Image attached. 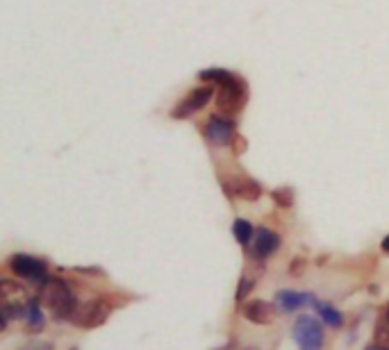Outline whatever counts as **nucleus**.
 I'll return each mask as SVG.
<instances>
[{"mask_svg": "<svg viewBox=\"0 0 389 350\" xmlns=\"http://www.w3.org/2000/svg\"><path fill=\"white\" fill-rule=\"evenodd\" d=\"M303 264H305L303 260H294V264L289 266V273H292V275H299V273L303 271Z\"/></svg>", "mask_w": 389, "mask_h": 350, "instance_id": "obj_21", "label": "nucleus"}, {"mask_svg": "<svg viewBox=\"0 0 389 350\" xmlns=\"http://www.w3.org/2000/svg\"><path fill=\"white\" fill-rule=\"evenodd\" d=\"M312 300H314L312 294H301V291L282 289L276 294V307L282 314H292V312H299L303 305H312Z\"/></svg>", "mask_w": 389, "mask_h": 350, "instance_id": "obj_10", "label": "nucleus"}, {"mask_svg": "<svg viewBox=\"0 0 389 350\" xmlns=\"http://www.w3.org/2000/svg\"><path fill=\"white\" fill-rule=\"evenodd\" d=\"M246 85L242 78L233 75L228 83H223L219 87V93H216V102H219V110L223 114H237L244 110V102H246Z\"/></svg>", "mask_w": 389, "mask_h": 350, "instance_id": "obj_3", "label": "nucleus"}, {"mask_svg": "<svg viewBox=\"0 0 389 350\" xmlns=\"http://www.w3.org/2000/svg\"><path fill=\"white\" fill-rule=\"evenodd\" d=\"M9 268L14 275H18L23 280H30V282L43 285L46 280H48V275H46V262L32 258V255H11Z\"/></svg>", "mask_w": 389, "mask_h": 350, "instance_id": "obj_5", "label": "nucleus"}, {"mask_svg": "<svg viewBox=\"0 0 389 350\" xmlns=\"http://www.w3.org/2000/svg\"><path fill=\"white\" fill-rule=\"evenodd\" d=\"M246 350H255V348H246Z\"/></svg>", "mask_w": 389, "mask_h": 350, "instance_id": "obj_25", "label": "nucleus"}, {"mask_svg": "<svg viewBox=\"0 0 389 350\" xmlns=\"http://www.w3.org/2000/svg\"><path fill=\"white\" fill-rule=\"evenodd\" d=\"M21 350H53V344L50 341H41V339H32L23 346Z\"/></svg>", "mask_w": 389, "mask_h": 350, "instance_id": "obj_19", "label": "nucleus"}, {"mask_svg": "<svg viewBox=\"0 0 389 350\" xmlns=\"http://www.w3.org/2000/svg\"><path fill=\"white\" fill-rule=\"evenodd\" d=\"M312 305H314L316 314L324 319V323L328 325V328H341V325H344V317H341V312L335 309L333 305H328V302H319L316 298L312 300Z\"/></svg>", "mask_w": 389, "mask_h": 350, "instance_id": "obj_12", "label": "nucleus"}, {"mask_svg": "<svg viewBox=\"0 0 389 350\" xmlns=\"http://www.w3.org/2000/svg\"><path fill=\"white\" fill-rule=\"evenodd\" d=\"M28 330L30 332H41L43 330V314H41V307H39V300L37 298H32L28 302Z\"/></svg>", "mask_w": 389, "mask_h": 350, "instance_id": "obj_13", "label": "nucleus"}, {"mask_svg": "<svg viewBox=\"0 0 389 350\" xmlns=\"http://www.w3.org/2000/svg\"><path fill=\"white\" fill-rule=\"evenodd\" d=\"M230 78H233V73L223 71V68H219V66L205 68V71L198 73V80H203V83H212V85H219V87H221L223 83H228Z\"/></svg>", "mask_w": 389, "mask_h": 350, "instance_id": "obj_15", "label": "nucleus"}, {"mask_svg": "<svg viewBox=\"0 0 389 350\" xmlns=\"http://www.w3.org/2000/svg\"><path fill=\"white\" fill-rule=\"evenodd\" d=\"M255 289V280H250V277H242V280H239V289H237V302H242L248 294H250V291H253Z\"/></svg>", "mask_w": 389, "mask_h": 350, "instance_id": "obj_18", "label": "nucleus"}, {"mask_svg": "<svg viewBox=\"0 0 389 350\" xmlns=\"http://www.w3.org/2000/svg\"><path fill=\"white\" fill-rule=\"evenodd\" d=\"M233 235H235L237 243H242V246H248L250 239H253V235H255V228L250 226L246 218H237L235 223H233Z\"/></svg>", "mask_w": 389, "mask_h": 350, "instance_id": "obj_14", "label": "nucleus"}, {"mask_svg": "<svg viewBox=\"0 0 389 350\" xmlns=\"http://www.w3.org/2000/svg\"><path fill=\"white\" fill-rule=\"evenodd\" d=\"M107 317H110V307L102 300H94L75 307L71 323L82 330H94V328H100V325L107 321Z\"/></svg>", "mask_w": 389, "mask_h": 350, "instance_id": "obj_4", "label": "nucleus"}, {"mask_svg": "<svg viewBox=\"0 0 389 350\" xmlns=\"http://www.w3.org/2000/svg\"><path fill=\"white\" fill-rule=\"evenodd\" d=\"M41 298H43L46 305H48L50 314L57 321L71 319L75 307H78L71 287H68L66 280H62V277H48L46 280V282L41 285Z\"/></svg>", "mask_w": 389, "mask_h": 350, "instance_id": "obj_1", "label": "nucleus"}, {"mask_svg": "<svg viewBox=\"0 0 389 350\" xmlns=\"http://www.w3.org/2000/svg\"><path fill=\"white\" fill-rule=\"evenodd\" d=\"M242 312H244L246 321L257 323V325H267V323L273 321V305H271V302H267V300H260V298L246 302Z\"/></svg>", "mask_w": 389, "mask_h": 350, "instance_id": "obj_11", "label": "nucleus"}, {"mask_svg": "<svg viewBox=\"0 0 389 350\" xmlns=\"http://www.w3.org/2000/svg\"><path fill=\"white\" fill-rule=\"evenodd\" d=\"M3 317H7V319H23V317H28V307H23L21 302L7 300L5 305H3Z\"/></svg>", "mask_w": 389, "mask_h": 350, "instance_id": "obj_17", "label": "nucleus"}, {"mask_svg": "<svg viewBox=\"0 0 389 350\" xmlns=\"http://www.w3.org/2000/svg\"><path fill=\"white\" fill-rule=\"evenodd\" d=\"M223 191L228 193V198H244V201H260L262 198V186L260 182L250 180V178H235V180H223Z\"/></svg>", "mask_w": 389, "mask_h": 350, "instance_id": "obj_8", "label": "nucleus"}, {"mask_svg": "<svg viewBox=\"0 0 389 350\" xmlns=\"http://www.w3.org/2000/svg\"><path fill=\"white\" fill-rule=\"evenodd\" d=\"M380 248H383L385 253H389V235H387V237L383 239V243H380Z\"/></svg>", "mask_w": 389, "mask_h": 350, "instance_id": "obj_23", "label": "nucleus"}, {"mask_svg": "<svg viewBox=\"0 0 389 350\" xmlns=\"http://www.w3.org/2000/svg\"><path fill=\"white\" fill-rule=\"evenodd\" d=\"M212 96H214V89L208 87V85L191 89V91L187 93V96L176 105L174 112H171V116H174V119H178V121H180V119H187V116L201 112V110L205 107V105H208V102L212 100Z\"/></svg>", "mask_w": 389, "mask_h": 350, "instance_id": "obj_6", "label": "nucleus"}, {"mask_svg": "<svg viewBox=\"0 0 389 350\" xmlns=\"http://www.w3.org/2000/svg\"><path fill=\"white\" fill-rule=\"evenodd\" d=\"M375 339H378V344L389 346V328L387 325H383V323L375 325Z\"/></svg>", "mask_w": 389, "mask_h": 350, "instance_id": "obj_20", "label": "nucleus"}, {"mask_svg": "<svg viewBox=\"0 0 389 350\" xmlns=\"http://www.w3.org/2000/svg\"><path fill=\"white\" fill-rule=\"evenodd\" d=\"M280 248V235L269 228H257L255 230V243H253V258L267 260Z\"/></svg>", "mask_w": 389, "mask_h": 350, "instance_id": "obj_9", "label": "nucleus"}, {"mask_svg": "<svg viewBox=\"0 0 389 350\" xmlns=\"http://www.w3.org/2000/svg\"><path fill=\"white\" fill-rule=\"evenodd\" d=\"M292 334H294V341L299 346V350H321L324 339H326L321 321L316 317H310V314L296 319Z\"/></svg>", "mask_w": 389, "mask_h": 350, "instance_id": "obj_2", "label": "nucleus"}, {"mask_svg": "<svg viewBox=\"0 0 389 350\" xmlns=\"http://www.w3.org/2000/svg\"><path fill=\"white\" fill-rule=\"evenodd\" d=\"M205 137H208L210 144L214 146H230L235 142V127L225 116L214 114L210 116L208 125H205Z\"/></svg>", "mask_w": 389, "mask_h": 350, "instance_id": "obj_7", "label": "nucleus"}, {"mask_svg": "<svg viewBox=\"0 0 389 350\" xmlns=\"http://www.w3.org/2000/svg\"><path fill=\"white\" fill-rule=\"evenodd\" d=\"M271 198H273V203H276L278 207H282V209H289L294 205V191L289 189V186H280V189H273L271 191Z\"/></svg>", "mask_w": 389, "mask_h": 350, "instance_id": "obj_16", "label": "nucleus"}, {"mask_svg": "<svg viewBox=\"0 0 389 350\" xmlns=\"http://www.w3.org/2000/svg\"><path fill=\"white\" fill-rule=\"evenodd\" d=\"M73 350H75V348H73Z\"/></svg>", "mask_w": 389, "mask_h": 350, "instance_id": "obj_26", "label": "nucleus"}, {"mask_svg": "<svg viewBox=\"0 0 389 350\" xmlns=\"http://www.w3.org/2000/svg\"><path fill=\"white\" fill-rule=\"evenodd\" d=\"M387 321H389V305H387Z\"/></svg>", "mask_w": 389, "mask_h": 350, "instance_id": "obj_24", "label": "nucleus"}, {"mask_svg": "<svg viewBox=\"0 0 389 350\" xmlns=\"http://www.w3.org/2000/svg\"><path fill=\"white\" fill-rule=\"evenodd\" d=\"M364 350H389V348L385 344H371V346H367Z\"/></svg>", "mask_w": 389, "mask_h": 350, "instance_id": "obj_22", "label": "nucleus"}]
</instances>
